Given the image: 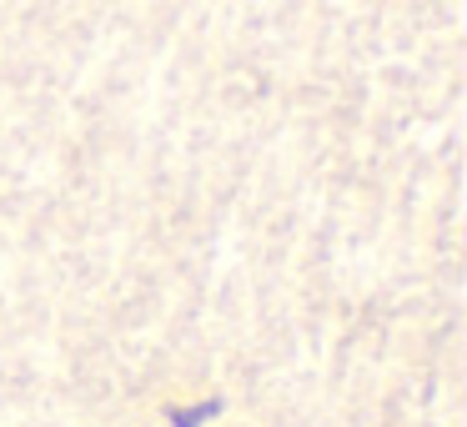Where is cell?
<instances>
[{"instance_id": "cell-1", "label": "cell", "mask_w": 467, "mask_h": 427, "mask_svg": "<svg viewBox=\"0 0 467 427\" xmlns=\"http://www.w3.org/2000/svg\"><path fill=\"white\" fill-rule=\"evenodd\" d=\"M216 412H222V402H202V407H192V412H182L176 422H182V427H192V422H202V417H216Z\"/></svg>"}]
</instances>
